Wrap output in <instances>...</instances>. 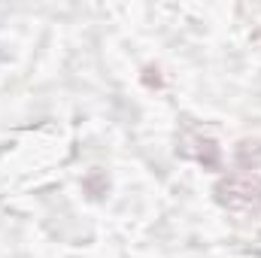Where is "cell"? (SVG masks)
Here are the masks:
<instances>
[{"instance_id":"obj_3","label":"cell","mask_w":261,"mask_h":258,"mask_svg":"<svg viewBox=\"0 0 261 258\" xmlns=\"http://www.w3.org/2000/svg\"><path fill=\"white\" fill-rule=\"evenodd\" d=\"M237 158H240L243 164H246L249 158H252V161H258V158H261V143H258V140H243V143L237 146Z\"/></svg>"},{"instance_id":"obj_1","label":"cell","mask_w":261,"mask_h":258,"mask_svg":"<svg viewBox=\"0 0 261 258\" xmlns=\"http://www.w3.org/2000/svg\"><path fill=\"white\" fill-rule=\"evenodd\" d=\"M216 200L231 213H261V176L234 173L216 186Z\"/></svg>"},{"instance_id":"obj_2","label":"cell","mask_w":261,"mask_h":258,"mask_svg":"<svg viewBox=\"0 0 261 258\" xmlns=\"http://www.w3.org/2000/svg\"><path fill=\"white\" fill-rule=\"evenodd\" d=\"M179 152L189 155V158H195L203 170H219V164H222V146L213 137H203V134H189L182 140Z\"/></svg>"}]
</instances>
